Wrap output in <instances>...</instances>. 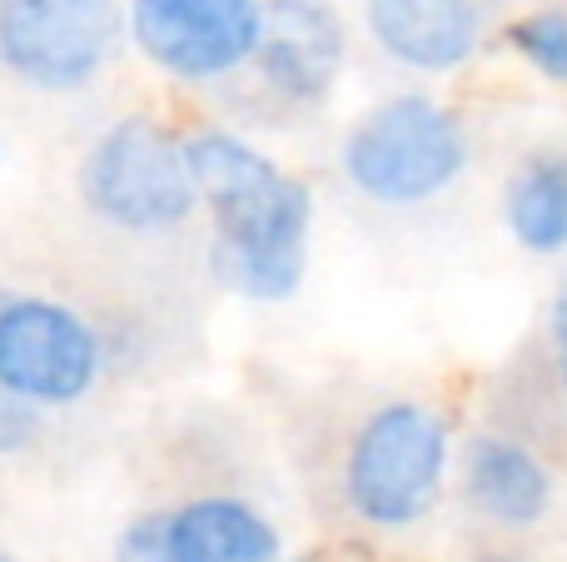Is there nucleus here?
<instances>
[{
    "label": "nucleus",
    "instance_id": "nucleus-5",
    "mask_svg": "<svg viewBox=\"0 0 567 562\" xmlns=\"http://www.w3.org/2000/svg\"><path fill=\"white\" fill-rule=\"evenodd\" d=\"M125 40L120 0H0V65L40 95L95 85Z\"/></svg>",
    "mask_w": 567,
    "mask_h": 562
},
{
    "label": "nucleus",
    "instance_id": "nucleus-4",
    "mask_svg": "<svg viewBox=\"0 0 567 562\" xmlns=\"http://www.w3.org/2000/svg\"><path fill=\"white\" fill-rule=\"evenodd\" d=\"M80 199L120 235H169L205 205L189 139L150 115H125L90 139L80 159Z\"/></svg>",
    "mask_w": 567,
    "mask_h": 562
},
{
    "label": "nucleus",
    "instance_id": "nucleus-18",
    "mask_svg": "<svg viewBox=\"0 0 567 562\" xmlns=\"http://www.w3.org/2000/svg\"><path fill=\"white\" fill-rule=\"evenodd\" d=\"M483 562H508V558H483Z\"/></svg>",
    "mask_w": 567,
    "mask_h": 562
},
{
    "label": "nucleus",
    "instance_id": "nucleus-13",
    "mask_svg": "<svg viewBox=\"0 0 567 562\" xmlns=\"http://www.w3.org/2000/svg\"><path fill=\"white\" fill-rule=\"evenodd\" d=\"M508 45L533 75L567 90V10L563 6H543L518 15L508 25Z\"/></svg>",
    "mask_w": 567,
    "mask_h": 562
},
{
    "label": "nucleus",
    "instance_id": "nucleus-8",
    "mask_svg": "<svg viewBox=\"0 0 567 562\" xmlns=\"http://www.w3.org/2000/svg\"><path fill=\"white\" fill-rule=\"evenodd\" d=\"M110 562H284L275 518L229 493L189 498L120 528Z\"/></svg>",
    "mask_w": 567,
    "mask_h": 562
},
{
    "label": "nucleus",
    "instance_id": "nucleus-6",
    "mask_svg": "<svg viewBox=\"0 0 567 562\" xmlns=\"http://www.w3.org/2000/svg\"><path fill=\"white\" fill-rule=\"evenodd\" d=\"M100 374L105 344L80 309L0 289V394H16L45 414L80 404Z\"/></svg>",
    "mask_w": 567,
    "mask_h": 562
},
{
    "label": "nucleus",
    "instance_id": "nucleus-15",
    "mask_svg": "<svg viewBox=\"0 0 567 562\" xmlns=\"http://www.w3.org/2000/svg\"><path fill=\"white\" fill-rule=\"evenodd\" d=\"M548 344H553V368H558V384L567 388V279H558L548 299Z\"/></svg>",
    "mask_w": 567,
    "mask_h": 562
},
{
    "label": "nucleus",
    "instance_id": "nucleus-9",
    "mask_svg": "<svg viewBox=\"0 0 567 562\" xmlns=\"http://www.w3.org/2000/svg\"><path fill=\"white\" fill-rule=\"evenodd\" d=\"M349 65V25L329 0H265L255 70L289 105H323Z\"/></svg>",
    "mask_w": 567,
    "mask_h": 562
},
{
    "label": "nucleus",
    "instance_id": "nucleus-10",
    "mask_svg": "<svg viewBox=\"0 0 567 562\" xmlns=\"http://www.w3.org/2000/svg\"><path fill=\"white\" fill-rule=\"evenodd\" d=\"M363 25L393 65L453 75L483 50V0H363Z\"/></svg>",
    "mask_w": 567,
    "mask_h": 562
},
{
    "label": "nucleus",
    "instance_id": "nucleus-12",
    "mask_svg": "<svg viewBox=\"0 0 567 562\" xmlns=\"http://www.w3.org/2000/svg\"><path fill=\"white\" fill-rule=\"evenodd\" d=\"M503 225L533 259L567 254V155L538 149L503 185Z\"/></svg>",
    "mask_w": 567,
    "mask_h": 562
},
{
    "label": "nucleus",
    "instance_id": "nucleus-16",
    "mask_svg": "<svg viewBox=\"0 0 567 562\" xmlns=\"http://www.w3.org/2000/svg\"><path fill=\"white\" fill-rule=\"evenodd\" d=\"M284 562H309V558H284Z\"/></svg>",
    "mask_w": 567,
    "mask_h": 562
},
{
    "label": "nucleus",
    "instance_id": "nucleus-1",
    "mask_svg": "<svg viewBox=\"0 0 567 562\" xmlns=\"http://www.w3.org/2000/svg\"><path fill=\"white\" fill-rule=\"evenodd\" d=\"M189 165L199 199L215 215L209 264L219 284L249 304H284L299 294L309 274L313 189L235 129L189 135Z\"/></svg>",
    "mask_w": 567,
    "mask_h": 562
},
{
    "label": "nucleus",
    "instance_id": "nucleus-11",
    "mask_svg": "<svg viewBox=\"0 0 567 562\" xmlns=\"http://www.w3.org/2000/svg\"><path fill=\"white\" fill-rule=\"evenodd\" d=\"M458 483L473 513L488 518L493 528H508V533L538 528L548 518L553 498H558L553 468L508 434L468 438L458 454Z\"/></svg>",
    "mask_w": 567,
    "mask_h": 562
},
{
    "label": "nucleus",
    "instance_id": "nucleus-7",
    "mask_svg": "<svg viewBox=\"0 0 567 562\" xmlns=\"http://www.w3.org/2000/svg\"><path fill=\"white\" fill-rule=\"evenodd\" d=\"M130 45L179 85H215L255 65L265 0H125Z\"/></svg>",
    "mask_w": 567,
    "mask_h": 562
},
{
    "label": "nucleus",
    "instance_id": "nucleus-17",
    "mask_svg": "<svg viewBox=\"0 0 567 562\" xmlns=\"http://www.w3.org/2000/svg\"><path fill=\"white\" fill-rule=\"evenodd\" d=\"M0 562H16V558H10V553H0Z\"/></svg>",
    "mask_w": 567,
    "mask_h": 562
},
{
    "label": "nucleus",
    "instance_id": "nucleus-3",
    "mask_svg": "<svg viewBox=\"0 0 567 562\" xmlns=\"http://www.w3.org/2000/svg\"><path fill=\"white\" fill-rule=\"evenodd\" d=\"M453 473V428L433 404L389 398L343 454V503L379 533H409L439 508Z\"/></svg>",
    "mask_w": 567,
    "mask_h": 562
},
{
    "label": "nucleus",
    "instance_id": "nucleus-14",
    "mask_svg": "<svg viewBox=\"0 0 567 562\" xmlns=\"http://www.w3.org/2000/svg\"><path fill=\"white\" fill-rule=\"evenodd\" d=\"M40 438V408L16 394H0V458L30 454Z\"/></svg>",
    "mask_w": 567,
    "mask_h": 562
},
{
    "label": "nucleus",
    "instance_id": "nucleus-2",
    "mask_svg": "<svg viewBox=\"0 0 567 562\" xmlns=\"http://www.w3.org/2000/svg\"><path fill=\"white\" fill-rule=\"evenodd\" d=\"M468 129L443 100L403 90L369 105L339 145V169L369 205L419 209L468 175Z\"/></svg>",
    "mask_w": 567,
    "mask_h": 562
}]
</instances>
